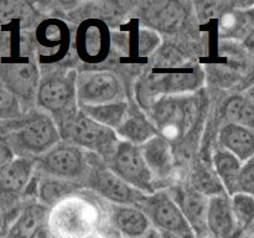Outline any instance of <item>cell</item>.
Returning a JSON list of instances; mask_svg holds the SVG:
<instances>
[{"mask_svg":"<svg viewBox=\"0 0 254 238\" xmlns=\"http://www.w3.org/2000/svg\"><path fill=\"white\" fill-rule=\"evenodd\" d=\"M102 206L97 197L73 193L57 203L49 217V231L55 238H86L97 232Z\"/></svg>","mask_w":254,"mask_h":238,"instance_id":"1","label":"cell"},{"mask_svg":"<svg viewBox=\"0 0 254 238\" xmlns=\"http://www.w3.org/2000/svg\"><path fill=\"white\" fill-rule=\"evenodd\" d=\"M61 138L69 144L92 151L96 155L109 159L118 144L116 130L93 120L82 111L76 112L60 121Z\"/></svg>","mask_w":254,"mask_h":238,"instance_id":"2","label":"cell"},{"mask_svg":"<svg viewBox=\"0 0 254 238\" xmlns=\"http://www.w3.org/2000/svg\"><path fill=\"white\" fill-rule=\"evenodd\" d=\"M197 116V104L190 96L160 97L151 106V118L161 136L168 141L185 138Z\"/></svg>","mask_w":254,"mask_h":238,"instance_id":"3","label":"cell"},{"mask_svg":"<svg viewBox=\"0 0 254 238\" xmlns=\"http://www.w3.org/2000/svg\"><path fill=\"white\" fill-rule=\"evenodd\" d=\"M7 139L11 148L21 155L41 156L61 141V133L50 114L34 112L20 120Z\"/></svg>","mask_w":254,"mask_h":238,"instance_id":"4","label":"cell"},{"mask_svg":"<svg viewBox=\"0 0 254 238\" xmlns=\"http://www.w3.org/2000/svg\"><path fill=\"white\" fill-rule=\"evenodd\" d=\"M37 104L62 121L77 112V74L74 71L52 73L40 82Z\"/></svg>","mask_w":254,"mask_h":238,"instance_id":"5","label":"cell"},{"mask_svg":"<svg viewBox=\"0 0 254 238\" xmlns=\"http://www.w3.org/2000/svg\"><path fill=\"white\" fill-rule=\"evenodd\" d=\"M108 163L109 169L131 187L146 196L155 193L154 175L144 159L140 146L119 140Z\"/></svg>","mask_w":254,"mask_h":238,"instance_id":"6","label":"cell"},{"mask_svg":"<svg viewBox=\"0 0 254 238\" xmlns=\"http://www.w3.org/2000/svg\"><path fill=\"white\" fill-rule=\"evenodd\" d=\"M88 158L83 149L69 143H59L40 156L36 165L47 176L77 181L88 175Z\"/></svg>","mask_w":254,"mask_h":238,"instance_id":"7","label":"cell"},{"mask_svg":"<svg viewBox=\"0 0 254 238\" xmlns=\"http://www.w3.org/2000/svg\"><path fill=\"white\" fill-rule=\"evenodd\" d=\"M138 207L145 212L151 226L160 232H168L181 238H196L179 206L165 191L145 196Z\"/></svg>","mask_w":254,"mask_h":238,"instance_id":"8","label":"cell"},{"mask_svg":"<svg viewBox=\"0 0 254 238\" xmlns=\"http://www.w3.org/2000/svg\"><path fill=\"white\" fill-rule=\"evenodd\" d=\"M35 165L34 159L21 156L0 170V215L15 212L29 186Z\"/></svg>","mask_w":254,"mask_h":238,"instance_id":"9","label":"cell"},{"mask_svg":"<svg viewBox=\"0 0 254 238\" xmlns=\"http://www.w3.org/2000/svg\"><path fill=\"white\" fill-rule=\"evenodd\" d=\"M87 185L99 197L106 198L113 205L139 206L146 196L118 178L111 169L103 168L98 163L89 165Z\"/></svg>","mask_w":254,"mask_h":238,"instance_id":"10","label":"cell"},{"mask_svg":"<svg viewBox=\"0 0 254 238\" xmlns=\"http://www.w3.org/2000/svg\"><path fill=\"white\" fill-rule=\"evenodd\" d=\"M123 88L121 81L108 71L92 72L77 78L78 106H99L122 101Z\"/></svg>","mask_w":254,"mask_h":238,"instance_id":"11","label":"cell"},{"mask_svg":"<svg viewBox=\"0 0 254 238\" xmlns=\"http://www.w3.org/2000/svg\"><path fill=\"white\" fill-rule=\"evenodd\" d=\"M76 50L84 62L98 63L111 51V31L102 20H86L76 34Z\"/></svg>","mask_w":254,"mask_h":238,"instance_id":"12","label":"cell"},{"mask_svg":"<svg viewBox=\"0 0 254 238\" xmlns=\"http://www.w3.org/2000/svg\"><path fill=\"white\" fill-rule=\"evenodd\" d=\"M171 197L179 206L184 217L192 228L196 238H210L207 228V211L210 197L191 187H175Z\"/></svg>","mask_w":254,"mask_h":238,"instance_id":"13","label":"cell"},{"mask_svg":"<svg viewBox=\"0 0 254 238\" xmlns=\"http://www.w3.org/2000/svg\"><path fill=\"white\" fill-rule=\"evenodd\" d=\"M36 41L41 49L42 61H60L67 54L71 42L68 26L62 20H45L37 26Z\"/></svg>","mask_w":254,"mask_h":238,"instance_id":"14","label":"cell"},{"mask_svg":"<svg viewBox=\"0 0 254 238\" xmlns=\"http://www.w3.org/2000/svg\"><path fill=\"white\" fill-rule=\"evenodd\" d=\"M1 82L16 98L30 101L37 96L40 81L36 66L31 62L9 63L2 69Z\"/></svg>","mask_w":254,"mask_h":238,"instance_id":"15","label":"cell"},{"mask_svg":"<svg viewBox=\"0 0 254 238\" xmlns=\"http://www.w3.org/2000/svg\"><path fill=\"white\" fill-rule=\"evenodd\" d=\"M207 228L210 238H232L237 232V223L227 193L211 196L208 200Z\"/></svg>","mask_w":254,"mask_h":238,"instance_id":"16","label":"cell"},{"mask_svg":"<svg viewBox=\"0 0 254 238\" xmlns=\"http://www.w3.org/2000/svg\"><path fill=\"white\" fill-rule=\"evenodd\" d=\"M50 210L40 202L26 203L20 208L7 232V238H37L49 226Z\"/></svg>","mask_w":254,"mask_h":238,"instance_id":"17","label":"cell"},{"mask_svg":"<svg viewBox=\"0 0 254 238\" xmlns=\"http://www.w3.org/2000/svg\"><path fill=\"white\" fill-rule=\"evenodd\" d=\"M111 222L117 232L126 238H143L151 230V222L140 207L113 205Z\"/></svg>","mask_w":254,"mask_h":238,"instance_id":"18","label":"cell"},{"mask_svg":"<svg viewBox=\"0 0 254 238\" xmlns=\"http://www.w3.org/2000/svg\"><path fill=\"white\" fill-rule=\"evenodd\" d=\"M254 29V4L228 9L218 20V35L222 39L245 41Z\"/></svg>","mask_w":254,"mask_h":238,"instance_id":"19","label":"cell"},{"mask_svg":"<svg viewBox=\"0 0 254 238\" xmlns=\"http://www.w3.org/2000/svg\"><path fill=\"white\" fill-rule=\"evenodd\" d=\"M140 148L154 178L160 180L169 178L174 169V156L171 153L170 141L159 134Z\"/></svg>","mask_w":254,"mask_h":238,"instance_id":"20","label":"cell"},{"mask_svg":"<svg viewBox=\"0 0 254 238\" xmlns=\"http://www.w3.org/2000/svg\"><path fill=\"white\" fill-rule=\"evenodd\" d=\"M218 141L242 164L254 156V131L251 129L227 123L221 129Z\"/></svg>","mask_w":254,"mask_h":238,"instance_id":"21","label":"cell"},{"mask_svg":"<svg viewBox=\"0 0 254 238\" xmlns=\"http://www.w3.org/2000/svg\"><path fill=\"white\" fill-rule=\"evenodd\" d=\"M118 138L123 141L141 146L159 135V131L154 123H151L139 109L129 108L126 118L122 121L119 128L116 130Z\"/></svg>","mask_w":254,"mask_h":238,"instance_id":"22","label":"cell"},{"mask_svg":"<svg viewBox=\"0 0 254 238\" xmlns=\"http://www.w3.org/2000/svg\"><path fill=\"white\" fill-rule=\"evenodd\" d=\"M159 79H148V92H156L171 96V94L181 93V92L193 91L201 83V73L198 71L190 72H168V73H158Z\"/></svg>","mask_w":254,"mask_h":238,"instance_id":"23","label":"cell"},{"mask_svg":"<svg viewBox=\"0 0 254 238\" xmlns=\"http://www.w3.org/2000/svg\"><path fill=\"white\" fill-rule=\"evenodd\" d=\"M82 185L77 181L64 180V178H54V176H45L37 182V200L46 207H55L57 203L79 191Z\"/></svg>","mask_w":254,"mask_h":238,"instance_id":"24","label":"cell"},{"mask_svg":"<svg viewBox=\"0 0 254 238\" xmlns=\"http://www.w3.org/2000/svg\"><path fill=\"white\" fill-rule=\"evenodd\" d=\"M213 165L227 195L233 196L237 193V181L242 163L230 151L218 149L213 154Z\"/></svg>","mask_w":254,"mask_h":238,"instance_id":"25","label":"cell"},{"mask_svg":"<svg viewBox=\"0 0 254 238\" xmlns=\"http://www.w3.org/2000/svg\"><path fill=\"white\" fill-rule=\"evenodd\" d=\"M79 109L102 125L117 130L126 118L129 106L126 101H118L99 106H79Z\"/></svg>","mask_w":254,"mask_h":238,"instance_id":"26","label":"cell"},{"mask_svg":"<svg viewBox=\"0 0 254 238\" xmlns=\"http://www.w3.org/2000/svg\"><path fill=\"white\" fill-rule=\"evenodd\" d=\"M184 19V10L179 4L174 2H161L156 4L146 11V21L155 29L163 31H175Z\"/></svg>","mask_w":254,"mask_h":238,"instance_id":"27","label":"cell"},{"mask_svg":"<svg viewBox=\"0 0 254 238\" xmlns=\"http://www.w3.org/2000/svg\"><path fill=\"white\" fill-rule=\"evenodd\" d=\"M228 123L245 126L254 131V107L246 96H232L222 108Z\"/></svg>","mask_w":254,"mask_h":238,"instance_id":"28","label":"cell"},{"mask_svg":"<svg viewBox=\"0 0 254 238\" xmlns=\"http://www.w3.org/2000/svg\"><path fill=\"white\" fill-rule=\"evenodd\" d=\"M233 216L240 231H250L254 225V197L237 192L231 196Z\"/></svg>","mask_w":254,"mask_h":238,"instance_id":"29","label":"cell"},{"mask_svg":"<svg viewBox=\"0 0 254 238\" xmlns=\"http://www.w3.org/2000/svg\"><path fill=\"white\" fill-rule=\"evenodd\" d=\"M192 183L195 190L200 191L201 193L208 196V197L227 193L222 182L218 178L217 174H213L212 171L205 168L195 169V173L192 175Z\"/></svg>","mask_w":254,"mask_h":238,"instance_id":"30","label":"cell"},{"mask_svg":"<svg viewBox=\"0 0 254 238\" xmlns=\"http://www.w3.org/2000/svg\"><path fill=\"white\" fill-rule=\"evenodd\" d=\"M32 9L26 2L1 1L0 2V24H10L15 20L31 19Z\"/></svg>","mask_w":254,"mask_h":238,"instance_id":"31","label":"cell"},{"mask_svg":"<svg viewBox=\"0 0 254 238\" xmlns=\"http://www.w3.org/2000/svg\"><path fill=\"white\" fill-rule=\"evenodd\" d=\"M237 192L254 197V156L242 164L237 181Z\"/></svg>","mask_w":254,"mask_h":238,"instance_id":"32","label":"cell"},{"mask_svg":"<svg viewBox=\"0 0 254 238\" xmlns=\"http://www.w3.org/2000/svg\"><path fill=\"white\" fill-rule=\"evenodd\" d=\"M14 155L15 151L9 141L5 140L4 138L0 139V170L14 160Z\"/></svg>","mask_w":254,"mask_h":238,"instance_id":"33","label":"cell"},{"mask_svg":"<svg viewBox=\"0 0 254 238\" xmlns=\"http://www.w3.org/2000/svg\"><path fill=\"white\" fill-rule=\"evenodd\" d=\"M20 120H9L0 118V139L10 135L19 126Z\"/></svg>","mask_w":254,"mask_h":238,"instance_id":"34","label":"cell"},{"mask_svg":"<svg viewBox=\"0 0 254 238\" xmlns=\"http://www.w3.org/2000/svg\"><path fill=\"white\" fill-rule=\"evenodd\" d=\"M245 46L247 47V50L251 54H254V29L253 31L248 35L247 39L245 40Z\"/></svg>","mask_w":254,"mask_h":238,"instance_id":"35","label":"cell"},{"mask_svg":"<svg viewBox=\"0 0 254 238\" xmlns=\"http://www.w3.org/2000/svg\"><path fill=\"white\" fill-rule=\"evenodd\" d=\"M143 238H163V236H161V233L159 232L156 228L153 227L145 236H144Z\"/></svg>","mask_w":254,"mask_h":238,"instance_id":"36","label":"cell"},{"mask_svg":"<svg viewBox=\"0 0 254 238\" xmlns=\"http://www.w3.org/2000/svg\"><path fill=\"white\" fill-rule=\"evenodd\" d=\"M245 96L247 97L248 99H250L251 103H252L253 107H254V84L248 87L247 91H246V93H245Z\"/></svg>","mask_w":254,"mask_h":238,"instance_id":"37","label":"cell"},{"mask_svg":"<svg viewBox=\"0 0 254 238\" xmlns=\"http://www.w3.org/2000/svg\"><path fill=\"white\" fill-rule=\"evenodd\" d=\"M160 232V231H159ZM161 236H163V238H181L179 237V236H175V235H171V233H168V232H160Z\"/></svg>","mask_w":254,"mask_h":238,"instance_id":"38","label":"cell"},{"mask_svg":"<svg viewBox=\"0 0 254 238\" xmlns=\"http://www.w3.org/2000/svg\"><path fill=\"white\" fill-rule=\"evenodd\" d=\"M86 238H109V237H107V236L101 235V233L96 232V233H93V235L88 236V237H86Z\"/></svg>","mask_w":254,"mask_h":238,"instance_id":"39","label":"cell"},{"mask_svg":"<svg viewBox=\"0 0 254 238\" xmlns=\"http://www.w3.org/2000/svg\"><path fill=\"white\" fill-rule=\"evenodd\" d=\"M250 232L252 233V236H254V225L252 226V228H251V230H250Z\"/></svg>","mask_w":254,"mask_h":238,"instance_id":"40","label":"cell"},{"mask_svg":"<svg viewBox=\"0 0 254 238\" xmlns=\"http://www.w3.org/2000/svg\"><path fill=\"white\" fill-rule=\"evenodd\" d=\"M2 226V217H1V215H0V227H1Z\"/></svg>","mask_w":254,"mask_h":238,"instance_id":"41","label":"cell"},{"mask_svg":"<svg viewBox=\"0 0 254 238\" xmlns=\"http://www.w3.org/2000/svg\"><path fill=\"white\" fill-rule=\"evenodd\" d=\"M0 118H4V116H2V113H1V109H0Z\"/></svg>","mask_w":254,"mask_h":238,"instance_id":"42","label":"cell"},{"mask_svg":"<svg viewBox=\"0 0 254 238\" xmlns=\"http://www.w3.org/2000/svg\"><path fill=\"white\" fill-rule=\"evenodd\" d=\"M252 78L254 79V71H253V74H252ZM253 84H254V83H253Z\"/></svg>","mask_w":254,"mask_h":238,"instance_id":"43","label":"cell"},{"mask_svg":"<svg viewBox=\"0 0 254 238\" xmlns=\"http://www.w3.org/2000/svg\"><path fill=\"white\" fill-rule=\"evenodd\" d=\"M0 238H7V237H0Z\"/></svg>","mask_w":254,"mask_h":238,"instance_id":"44","label":"cell"},{"mask_svg":"<svg viewBox=\"0 0 254 238\" xmlns=\"http://www.w3.org/2000/svg\"><path fill=\"white\" fill-rule=\"evenodd\" d=\"M252 238H254V236H253V237H252Z\"/></svg>","mask_w":254,"mask_h":238,"instance_id":"45","label":"cell"}]
</instances>
